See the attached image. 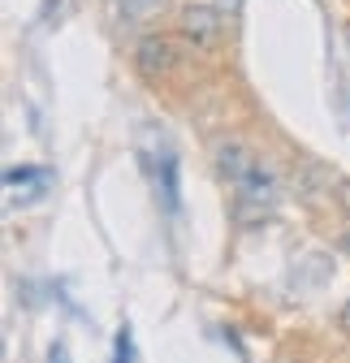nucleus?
<instances>
[{"label": "nucleus", "instance_id": "obj_1", "mask_svg": "<svg viewBox=\"0 0 350 363\" xmlns=\"http://www.w3.org/2000/svg\"><path fill=\"white\" fill-rule=\"evenodd\" d=\"M277 208V173L269 164H259L234 186V220L238 225H259V220H269Z\"/></svg>", "mask_w": 350, "mask_h": 363}, {"label": "nucleus", "instance_id": "obj_2", "mask_svg": "<svg viewBox=\"0 0 350 363\" xmlns=\"http://www.w3.org/2000/svg\"><path fill=\"white\" fill-rule=\"evenodd\" d=\"M152 177H156V191L169 216L182 212V164H178V147H173L164 134L156 143V160H152Z\"/></svg>", "mask_w": 350, "mask_h": 363}, {"label": "nucleus", "instance_id": "obj_3", "mask_svg": "<svg viewBox=\"0 0 350 363\" xmlns=\"http://www.w3.org/2000/svg\"><path fill=\"white\" fill-rule=\"evenodd\" d=\"M135 69L147 78L178 69V43H173V35H143L135 48Z\"/></svg>", "mask_w": 350, "mask_h": 363}, {"label": "nucleus", "instance_id": "obj_4", "mask_svg": "<svg viewBox=\"0 0 350 363\" xmlns=\"http://www.w3.org/2000/svg\"><path fill=\"white\" fill-rule=\"evenodd\" d=\"M221 9L216 5H186L182 9V35H186V43H195V48H212L216 39H221Z\"/></svg>", "mask_w": 350, "mask_h": 363}, {"label": "nucleus", "instance_id": "obj_5", "mask_svg": "<svg viewBox=\"0 0 350 363\" xmlns=\"http://www.w3.org/2000/svg\"><path fill=\"white\" fill-rule=\"evenodd\" d=\"M212 164H216V173H221L230 186H238V182L255 169V156H251V147L242 139H221L212 147Z\"/></svg>", "mask_w": 350, "mask_h": 363}, {"label": "nucleus", "instance_id": "obj_6", "mask_svg": "<svg viewBox=\"0 0 350 363\" xmlns=\"http://www.w3.org/2000/svg\"><path fill=\"white\" fill-rule=\"evenodd\" d=\"M30 182H48V173H43L39 164H13V169H5V186H9V191L30 186Z\"/></svg>", "mask_w": 350, "mask_h": 363}, {"label": "nucleus", "instance_id": "obj_7", "mask_svg": "<svg viewBox=\"0 0 350 363\" xmlns=\"http://www.w3.org/2000/svg\"><path fill=\"white\" fill-rule=\"evenodd\" d=\"M117 9H121L130 22H143V18H152V13L160 9V0H117Z\"/></svg>", "mask_w": 350, "mask_h": 363}, {"label": "nucleus", "instance_id": "obj_8", "mask_svg": "<svg viewBox=\"0 0 350 363\" xmlns=\"http://www.w3.org/2000/svg\"><path fill=\"white\" fill-rule=\"evenodd\" d=\"M117 363H135V333H130V325L117 329Z\"/></svg>", "mask_w": 350, "mask_h": 363}, {"label": "nucleus", "instance_id": "obj_9", "mask_svg": "<svg viewBox=\"0 0 350 363\" xmlns=\"http://www.w3.org/2000/svg\"><path fill=\"white\" fill-rule=\"evenodd\" d=\"M48 363H69V350H65V342H61V337L48 346Z\"/></svg>", "mask_w": 350, "mask_h": 363}, {"label": "nucleus", "instance_id": "obj_10", "mask_svg": "<svg viewBox=\"0 0 350 363\" xmlns=\"http://www.w3.org/2000/svg\"><path fill=\"white\" fill-rule=\"evenodd\" d=\"M212 5H216V9H221V13H230V18H234V13L242 9V0H212Z\"/></svg>", "mask_w": 350, "mask_h": 363}, {"label": "nucleus", "instance_id": "obj_11", "mask_svg": "<svg viewBox=\"0 0 350 363\" xmlns=\"http://www.w3.org/2000/svg\"><path fill=\"white\" fill-rule=\"evenodd\" d=\"M337 195H341V208L350 212V182H337Z\"/></svg>", "mask_w": 350, "mask_h": 363}, {"label": "nucleus", "instance_id": "obj_12", "mask_svg": "<svg viewBox=\"0 0 350 363\" xmlns=\"http://www.w3.org/2000/svg\"><path fill=\"white\" fill-rule=\"evenodd\" d=\"M341 329H346V333H350V298H346V303H341Z\"/></svg>", "mask_w": 350, "mask_h": 363}, {"label": "nucleus", "instance_id": "obj_13", "mask_svg": "<svg viewBox=\"0 0 350 363\" xmlns=\"http://www.w3.org/2000/svg\"><path fill=\"white\" fill-rule=\"evenodd\" d=\"M337 247H341V251H346V255H350V230H346V234H341V238H337Z\"/></svg>", "mask_w": 350, "mask_h": 363}]
</instances>
